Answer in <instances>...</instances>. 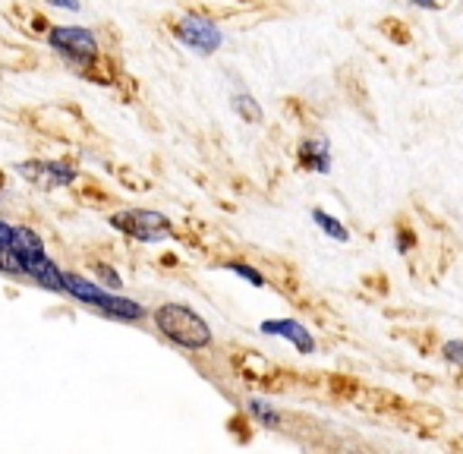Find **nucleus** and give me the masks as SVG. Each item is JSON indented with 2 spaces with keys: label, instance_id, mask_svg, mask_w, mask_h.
Masks as SVG:
<instances>
[{
  "label": "nucleus",
  "instance_id": "1a4fd4ad",
  "mask_svg": "<svg viewBox=\"0 0 463 454\" xmlns=\"http://www.w3.org/2000/svg\"><path fill=\"white\" fill-rule=\"evenodd\" d=\"M309 215H312V222L318 224V231H322L325 237L337 240V243H347V240H350V231L344 227V222H337V218L328 215L325 209H312Z\"/></svg>",
  "mask_w": 463,
  "mask_h": 454
},
{
  "label": "nucleus",
  "instance_id": "dca6fc26",
  "mask_svg": "<svg viewBox=\"0 0 463 454\" xmlns=\"http://www.w3.org/2000/svg\"><path fill=\"white\" fill-rule=\"evenodd\" d=\"M397 252H403V256H407L410 250H413L416 246V233L410 231V227H397Z\"/></svg>",
  "mask_w": 463,
  "mask_h": 454
},
{
  "label": "nucleus",
  "instance_id": "ddd939ff",
  "mask_svg": "<svg viewBox=\"0 0 463 454\" xmlns=\"http://www.w3.org/2000/svg\"><path fill=\"white\" fill-rule=\"evenodd\" d=\"M224 269L233 271V275H240L246 284H252V288H265V275L259 269H252V265H246V262H227Z\"/></svg>",
  "mask_w": 463,
  "mask_h": 454
},
{
  "label": "nucleus",
  "instance_id": "9b49d317",
  "mask_svg": "<svg viewBox=\"0 0 463 454\" xmlns=\"http://www.w3.org/2000/svg\"><path fill=\"white\" fill-rule=\"evenodd\" d=\"M246 411H250L252 417H256L262 426H269V430H278V426H280V413H278V407H275V404H269V401H262V398H250V401H246Z\"/></svg>",
  "mask_w": 463,
  "mask_h": 454
},
{
  "label": "nucleus",
  "instance_id": "7ed1b4c3",
  "mask_svg": "<svg viewBox=\"0 0 463 454\" xmlns=\"http://www.w3.org/2000/svg\"><path fill=\"white\" fill-rule=\"evenodd\" d=\"M155 328L165 335L167 341H174L184 350H205L212 347V328L202 319L195 309L184 307V303H161L152 313Z\"/></svg>",
  "mask_w": 463,
  "mask_h": 454
},
{
  "label": "nucleus",
  "instance_id": "f03ea898",
  "mask_svg": "<svg viewBox=\"0 0 463 454\" xmlns=\"http://www.w3.org/2000/svg\"><path fill=\"white\" fill-rule=\"evenodd\" d=\"M63 294H70L73 300L86 303L89 309H95V313L108 316V319H117V322H142L148 316V309L142 307V303L129 300V297H120L117 290L101 288V284L73 275V271H63Z\"/></svg>",
  "mask_w": 463,
  "mask_h": 454
},
{
  "label": "nucleus",
  "instance_id": "6e6552de",
  "mask_svg": "<svg viewBox=\"0 0 463 454\" xmlns=\"http://www.w3.org/2000/svg\"><path fill=\"white\" fill-rule=\"evenodd\" d=\"M259 332L271 335V338H284L287 344L297 347V354H316V338H312L309 328L297 319H265L262 326H259Z\"/></svg>",
  "mask_w": 463,
  "mask_h": 454
},
{
  "label": "nucleus",
  "instance_id": "a211bd4d",
  "mask_svg": "<svg viewBox=\"0 0 463 454\" xmlns=\"http://www.w3.org/2000/svg\"><path fill=\"white\" fill-rule=\"evenodd\" d=\"M413 6H420V10H441V0H410Z\"/></svg>",
  "mask_w": 463,
  "mask_h": 454
},
{
  "label": "nucleus",
  "instance_id": "9d476101",
  "mask_svg": "<svg viewBox=\"0 0 463 454\" xmlns=\"http://www.w3.org/2000/svg\"><path fill=\"white\" fill-rule=\"evenodd\" d=\"M231 105H233V111H237V117H243V120H246V123H252V127H259V123L265 120L262 105H259V101L252 99L250 92H233Z\"/></svg>",
  "mask_w": 463,
  "mask_h": 454
},
{
  "label": "nucleus",
  "instance_id": "423d86ee",
  "mask_svg": "<svg viewBox=\"0 0 463 454\" xmlns=\"http://www.w3.org/2000/svg\"><path fill=\"white\" fill-rule=\"evenodd\" d=\"M16 171L23 174L29 184H35L38 190H61V186H73L80 180V171H76L70 161L63 158H32V161H19Z\"/></svg>",
  "mask_w": 463,
  "mask_h": 454
},
{
  "label": "nucleus",
  "instance_id": "f8f14e48",
  "mask_svg": "<svg viewBox=\"0 0 463 454\" xmlns=\"http://www.w3.org/2000/svg\"><path fill=\"white\" fill-rule=\"evenodd\" d=\"M378 29H382L394 44H410V42H413V32L407 29V23H401V19H394V16L382 19V23H378Z\"/></svg>",
  "mask_w": 463,
  "mask_h": 454
},
{
  "label": "nucleus",
  "instance_id": "39448f33",
  "mask_svg": "<svg viewBox=\"0 0 463 454\" xmlns=\"http://www.w3.org/2000/svg\"><path fill=\"white\" fill-rule=\"evenodd\" d=\"M171 32L180 44H186L189 51L205 54V57L214 54V51L224 44V32L218 29V23L202 16V13H184L180 19H174Z\"/></svg>",
  "mask_w": 463,
  "mask_h": 454
},
{
  "label": "nucleus",
  "instance_id": "20e7f679",
  "mask_svg": "<svg viewBox=\"0 0 463 454\" xmlns=\"http://www.w3.org/2000/svg\"><path fill=\"white\" fill-rule=\"evenodd\" d=\"M108 224L117 227L127 237L139 240V243H161V240L174 237V224L167 215L155 209H123L108 215Z\"/></svg>",
  "mask_w": 463,
  "mask_h": 454
},
{
  "label": "nucleus",
  "instance_id": "0eeeda50",
  "mask_svg": "<svg viewBox=\"0 0 463 454\" xmlns=\"http://www.w3.org/2000/svg\"><path fill=\"white\" fill-rule=\"evenodd\" d=\"M297 165L309 174H331V142L325 133L303 136L297 146Z\"/></svg>",
  "mask_w": 463,
  "mask_h": 454
},
{
  "label": "nucleus",
  "instance_id": "f3484780",
  "mask_svg": "<svg viewBox=\"0 0 463 454\" xmlns=\"http://www.w3.org/2000/svg\"><path fill=\"white\" fill-rule=\"evenodd\" d=\"M44 4H51L54 10H67V13H80L82 10V0H44Z\"/></svg>",
  "mask_w": 463,
  "mask_h": 454
},
{
  "label": "nucleus",
  "instance_id": "2eb2a0df",
  "mask_svg": "<svg viewBox=\"0 0 463 454\" xmlns=\"http://www.w3.org/2000/svg\"><path fill=\"white\" fill-rule=\"evenodd\" d=\"M441 354H445V360H448V363H454V366H460V369H463V341H445Z\"/></svg>",
  "mask_w": 463,
  "mask_h": 454
},
{
  "label": "nucleus",
  "instance_id": "f257e3e1",
  "mask_svg": "<svg viewBox=\"0 0 463 454\" xmlns=\"http://www.w3.org/2000/svg\"><path fill=\"white\" fill-rule=\"evenodd\" d=\"M44 42L70 70L89 76V80L98 76L104 57L95 29H89V25H51V29H44Z\"/></svg>",
  "mask_w": 463,
  "mask_h": 454
},
{
  "label": "nucleus",
  "instance_id": "4468645a",
  "mask_svg": "<svg viewBox=\"0 0 463 454\" xmlns=\"http://www.w3.org/2000/svg\"><path fill=\"white\" fill-rule=\"evenodd\" d=\"M95 275L101 278V288H108V290H120V288H123V278L117 275V271L110 269V265H101V262H98V265H95Z\"/></svg>",
  "mask_w": 463,
  "mask_h": 454
}]
</instances>
